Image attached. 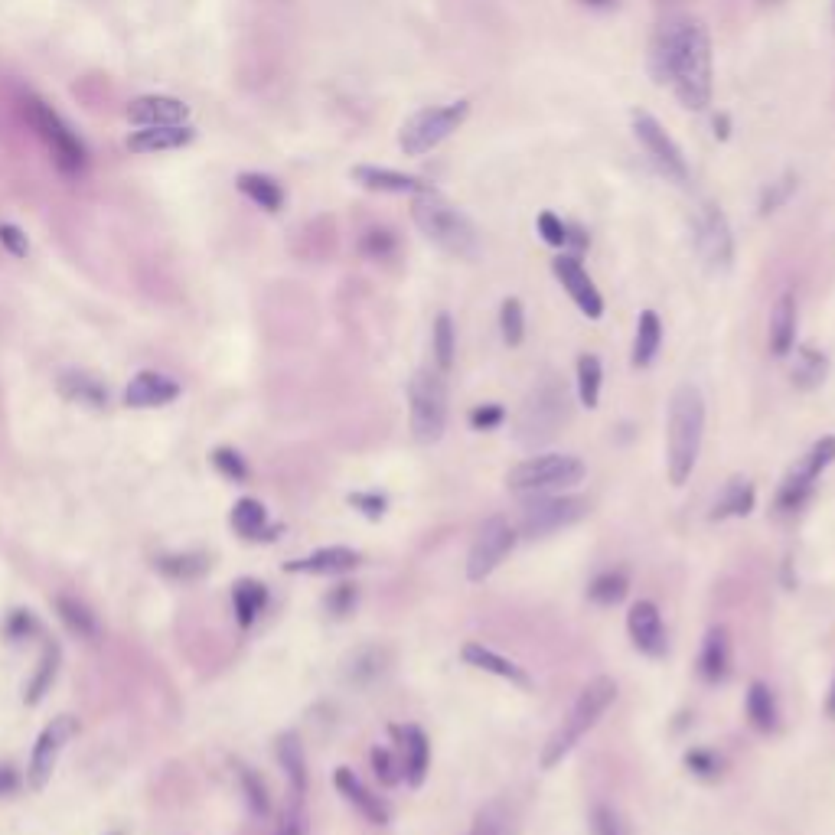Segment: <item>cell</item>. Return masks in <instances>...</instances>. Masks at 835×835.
Masks as SVG:
<instances>
[{
	"label": "cell",
	"mask_w": 835,
	"mask_h": 835,
	"mask_svg": "<svg viewBox=\"0 0 835 835\" xmlns=\"http://www.w3.org/2000/svg\"><path fill=\"white\" fill-rule=\"evenodd\" d=\"M470 115V102H451V105H438V108H421L418 115H411L405 121L402 134H398V147L408 157H421L434 151L441 141H447L460 124Z\"/></svg>",
	"instance_id": "cell-8"
},
{
	"label": "cell",
	"mask_w": 835,
	"mask_h": 835,
	"mask_svg": "<svg viewBox=\"0 0 835 835\" xmlns=\"http://www.w3.org/2000/svg\"><path fill=\"white\" fill-rule=\"evenodd\" d=\"M835 464V438H819L803 457H796V464L787 470V477H783L780 490H777V513H796V509H803L806 500L813 496L816 490V480L822 477V470Z\"/></svg>",
	"instance_id": "cell-9"
},
{
	"label": "cell",
	"mask_w": 835,
	"mask_h": 835,
	"mask_svg": "<svg viewBox=\"0 0 835 835\" xmlns=\"http://www.w3.org/2000/svg\"><path fill=\"white\" fill-rule=\"evenodd\" d=\"M790 376H793L796 389H803V392L819 389L829 376V356L822 350H816V346H800V350H796Z\"/></svg>",
	"instance_id": "cell-31"
},
{
	"label": "cell",
	"mask_w": 835,
	"mask_h": 835,
	"mask_svg": "<svg viewBox=\"0 0 835 835\" xmlns=\"http://www.w3.org/2000/svg\"><path fill=\"white\" fill-rule=\"evenodd\" d=\"M767 4H770V0H767Z\"/></svg>",
	"instance_id": "cell-60"
},
{
	"label": "cell",
	"mask_w": 835,
	"mask_h": 835,
	"mask_svg": "<svg viewBox=\"0 0 835 835\" xmlns=\"http://www.w3.org/2000/svg\"><path fill=\"white\" fill-rule=\"evenodd\" d=\"M516 529L509 526V519L503 516H490L477 529V539L470 545V555H467V581H486L493 575L496 568H500L509 552L516 548Z\"/></svg>",
	"instance_id": "cell-13"
},
{
	"label": "cell",
	"mask_w": 835,
	"mask_h": 835,
	"mask_svg": "<svg viewBox=\"0 0 835 835\" xmlns=\"http://www.w3.org/2000/svg\"><path fill=\"white\" fill-rule=\"evenodd\" d=\"M588 822H591V835H630L627 819L607 803H594Z\"/></svg>",
	"instance_id": "cell-44"
},
{
	"label": "cell",
	"mask_w": 835,
	"mask_h": 835,
	"mask_svg": "<svg viewBox=\"0 0 835 835\" xmlns=\"http://www.w3.org/2000/svg\"><path fill=\"white\" fill-rule=\"evenodd\" d=\"M588 516V503L581 496H545L535 493V500L522 506L519 529L526 539H542V535L562 532L568 526H575L578 519Z\"/></svg>",
	"instance_id": "cell-12"
},
{
	"label": "cell",
	"mask_w": 835,
	"mask_h": 835,
	"mask_svg": "<svg viewBox=\"0 0 835 835\" xmlns=\"http://www.w3.org/2000/svg\"><path fill=\"white\" fill-rule=\"evenodd\" d=\"M196 137L190 124H170V128H141L128 137V147L134 154H160V151H180Z\"/></svg>",
	"instance_id": "cell-24"
},
{
	"label": "cell",
	"mask_w": 835,
	"mask_h": 835,
	"mask_svg": "<svg viewBox=\"0 0 835 835\" xmlns=\"http://www.w3.org/2000/svg\"><path fill=\"white\" fill-rule=\"evenodd\" d=\"M692 245L695 255L702 258V265L721 274L731 268L734 261V239H731V226L725 213L715 203H702L692 216Z\"/></svg>",
	"instance_id": "cell-11"
},
{
	"label": "cell",
	"mask_w": 835,
	"mask_h": 835,
	"mask_svg": "<svg viewBox=\"0 0 835 835\" xmlns=\"http://www.w3.org/2000/svg\"><path fill=\"white\" fill-rule=\"evenodd\" d=\"M242 787H245V796H248V803H252V809L258 816H268V793H265V783H261L252 770H242Z\"/></svg>",
	"instance_id": "cell-52"
},
{
	"label": "cell",
	"mask_w": 835,
	"mask_h": 835,
	"mask_svg": "<svg viewBox=\"0 0 835 835\" xmlns=\"http://www.w3.org/2000/svg\"><path fill=\"white\" fill-rule=\"evenodd\" d=\"M633 134H637L643 151L650 154L656 170L663 173L666 180L679 183V186L689 183V164H685L679 144L663 131V124H659L650 111H633Z\"/></svg>",
	"instance_id": "cell-14"
},
{
	"label": "cell",
	"mask_w": 835,
	"mask_h": 835,
	"mask_svg": "<svg viewBox=\"0 0 835 835\" xmlns=\"http://www.w3.org/2000/svg\"><path fill=\"white\" fill-rule=\"evenodd\" d=\"M754 503H757V493H754V483L747 477H731L725 483V490L715 500L712 506V519H741V516H751L754 513Z\"/></svg>",
	"instance_id": "cell-28"
},
{
	"label": "cell",
	"mask_w": 835,
	"mask_h": 835,
	"mask_svg": "<svg viewBox=\"0 0 835 835\" xmlns=\"http://www.w3.org/2000/svg\"><path fill=\"white\" fill-rule=\"evenodd\" d=\"M333 783H336V790H340L369 822H376V826H385V822H389V806H385L379 796H372L363 787V780H359L350 767H336Z\"/></svg>",
	"instance_id": "cell-26"
},
{
	"label": "cell",
	"mask_w": 835,
	"mask_h": 835,
	"mask_svg": "<svg viewBox=\"0 0 835 835\" xmlns=\"http://www.w3.org/2000/svg\"><path fill=\"white\" fill-rule=\"evenodd\" d=\"M359 248H363V255H369V258H389L395 252V235L385 229H369L363 235V242H359Z\"/></svg>",
	"instance_id": "cell-48"
},
{
	"label": "cell",
	"mask_w": 835,
	"mask_h": 835,
	"mask_svg": "<svg viewBox=\"0 0 835 835\" xmlns=\"http://www.w3.org/2000/svg\"><path fill=\"white\" fill-rule=\"evenodd\" d=\"M56 610H59V617L62 623L76 633V637L82 640H95L98 637V620L89 607H85L82 601H76V597H66V594H59L56 597Z\"/></svg>",
	"instance_id": "cell-35"
},
{
	"label": "cell",
	"mask_w": 835,
	"mask_h": 835,
	"mask_svg": "<svg viewBox=\"0 0 835 835\" xmlns=\"http://www.w3.org/2000/svg\"><path fill=\"white\" fill-rule=\"evenodd\" d=\"M705 438V398L695 385H679L669 398L666 418V470L672 486H685L699 464Z\"/></svg>",
	"instance_id": "cell-2"
},
{
	"label": "cell",
	"mask_w": 835,
	"mask_h": 835,
	"mask_svg": "<svg viewBox=\"0 0 835 835\" xmlns=\"http://www.w3.org/2000/svg\"><path fill=\"white\" fill-rule=\"evenodd\" d=\"M157 568L170 578H199L209 568V562L203 555H164Z\"/></svg>",
	"instance_id": "cell-45"
},
{
	"label": "cell",
	"mask_w": 835,
	"mask_h": 835,
	"mask_svg": "<svg viewBox=\"0 0 835 835\" xmlns=\"http://www.w3.org/2000/svg\"><path fill=\"white\" fill-rule=\"evenodd\" d=\"M213 464H216V470L219 473H226L229 480H245L248 477V467H245V460L235 454V451H229V447H219V451L213 454Z\"/></svg>",
	"instance_id": "cell-50"
},
{
	"label": "cell",
	"mask_w": 835,
	"mask_h": 835,
	"mask_svg": "<svg viewBox=\"0 0 835 835\" xmlns=\"http://www.w3.org/2000/svg\"><path fill=\"white\" fill-rule=\"evenodd\" d=\"M793 193H796V173H783L780 180H774L770 186H764V193H760V216L777 213L780 206L790 203Z\"/></svg>",
	"instance_id": "cell-43"
},
{
	"label": "cell",
	"mask_w": 835,
	"mask_h": 835,
	"mask_svg": "<svg viewBox=\"0 0 835 835\" xmlns=\"http://www.w3.org/2000/svg\"><path fill=\"white\" fill-rule=\"evenodd\" d=\"M278 760L284 767V774H288L291 787L297 796H304L307 790V760H304V747L297 741V734H281L278 738Z\"/></svg>",
	"instance_id": "cell-33"
},
{
	"label": "cell",
	"mask_w": 835,
	"mask_h": 835,
	"mask_svg": "<svg viewBox=\"0 0 835 835\" xmlns=\"http://www.w3.org/2000/svg\"><path fill=\"white\" fill-rule=\"evenodd\" d=\"M584 4H588V7H610L614 0H584Z\"/></svg>",
	"instance_id": "cell-59"
},
{
	"label": "cell",
	"mask_w": 835,
	"mask_h": 835,
	"mask_svg": "<svg viewBox=\"0 0 835 835\" xmlns=\"http://www.w3.org/2000/svg\"><path fill=\"white\" fill-rule=\"evenodd\" d=\"M614 702H617V682L610 676H597V679H591L588 685H584V689L578 692L575 705H571L568 718H562V725L548 734V741L542 747V757H539L542 770H552V767L562 764V760L578 747V741L584 738V734H588L597 721L604 718V712Z\"/></svg>",
	"instance_id": "cell-4"
},
{
	"label": "cell",
	"mask_w": 835,
	"mask_h": 835,
	"mask_svg": "<svg viewBox=\"0 0 835 835\" xmlns=\"http://www.w3.org/2000/svg\"><path fill=\"white\" fill-rule=\"evenodd\" d=\"M53 676H56V650H49V653L43 656V663H40V676H36V679L30 682V689H27V702H30V705L43 699L46 685H49V679H53Z\"/></svg>",
	"instance_id": "cell-51"
},
{
	"label": "cell",
	"mask_w": 835,
	"mask_h": 835,
	"mask_svg": "<svg viewBox=\"0 0 835 835\" xmlns=\"http://www.w3.org/2000/svg\"><path fill=\"white\" fill-rule=\"evenodd\" d=\"M180 395V385L160 376V372H141V376H134L128 392H124V402L131 408H157V405H167L173 398Z\"/></svg>",
	"instance_id": "cell-23"
},
{
	"label": "cell",
	"mask_w": 835,
	"mask_h": 835,
	"mask_svg": "<svg viewBox=\"0 0 835 835\" xmlns=\"http://www.w3.org/2000/svg\"><path fill=\"white\" fill-rule=\"evenodd\" d=\"M770 353L777 359L790 356L796 346V297L780 294L774 310H770V330H767Z\"/></svg>",
	"instance_id": "cell-25"
},
{
	"label": "cell",
	"mask_w": 835,
	"mask_h": 835,
	"mask_svg": "<svg viewBox=\"0 0 835 835\" xmlns=\"http://www.w3.org/2000/svg\"><path fill=\"white\" fill-rule=\"evenodd\" d=\"M411 219H415L418 232L431 245H438L441 252L464 261H473L480 255V235L473 229V222L454 203H447L434 186H421L415 193V199H411Z\"/></svg>",
	"instance_id": "cell-3"
},
{
	"label": "cell",
	"mask_w": 835,
	"mask_h": 835,
	"mask_svg": "<svg viewBox=\"0 0 835 835\" xmlns=\"http://www.w3.org/2000/svg\"><path fill=\"white\" fill-rule=\"evenodd\" d=\"M584 460L575 454H535L519 460V464L506 473V486L513 493L535 496V493H552V490H568L584 480Z\"/></svg>",
	"instance_id": "cell-5"
},
{
	"label": "cell",
	"mask_w": 835,
	"mask_h": 835,
	"mask_svg": "<svg viewBox=\"0 0 835 835\" xmlns=\"http://www.w3.org/2000/svg\"><path fill=\"white\" fill-rule=\"evenodd\" d=\"M431 353H434V366H438V372L447 376L451 366H454V353H457V330H454L451 314H438V320H434Z\"/></svg>",
	"instance_id": "cell-36"
},
{
	"label": "cell",
	"mask_w": 835,
	"mask_h": 835,
	"mask_svg": "<svg viewBox=\"0 0 835 835\" xmlns=\"http://www.w3.org/2000/svg\"><path fill=\"white\" fill-rule=\"evenodd\" d=\"M539 232H542V239L548 245H555V248L568 245V226L555 213H542L539 216Z\"/></svg>",
	"instance_id": "cell-54"
},
{
	"label": "cell",
	"mask_w": 835,
	"mask_h": 835,
	"mask_svg": "<svg viewBox=\"0 0 835 835\" xmlns=\"http://www.w3.org/2000/svg\"><path fill=\"white\" fill-rule=\"evenodd\" d=\"M359 565V552L346 545H330L320 548V552L297 558V562H288L284 571H294V575H346Z\"/></svg>",
	"instance_id": "cell-20"
},
{
	"label": "cell",
	"mask_w": 835,
	"mask_h": 835,
	"mask_svg": "<svg viewBox=\"0 0 835 835\" xmlns=\"http://www.w3.org/2000/svg\"><path fill=\"white\" fill-rule=\"evenodd\" d=\"M23 118L30 121V128L36 131V137L46 144L53 164L66 173V177H82L89 157H85V147H82L79 137L72 134L69 124L62 121L53 108L36 102V98H27V102H23Z\"/></svg>",
	"instance_id": "cell-7"
},
{
	"label": "cell",
	"mask_w": 835,
	"mask_h": 835,
	"mask_svg": "<svg viewBox=\"0 0 835 835\" xmlns=\"http://www.w3.org/2000/svg\"><path fill=\"white\" fill-rule=\"evenodd\" d=\"M235 186L252 199L255 206H261L265 213H278V209L284 206V190H281V183L278 180H271L265 177V173H242L239 180H235Z\"/></svg>",
	"instance_id": "cell-32"
},
{
	"label": "cell",
	"mask_w": 835,
	"mask_h": 835,
	"mask_svg": "<svg viewBox=\"0 0 835 835\" xmlns=\"http://www.w3.org/2000/svg\"><path fill=\"white\" fill-rule=\"evenodd\" d=\"M650 76L656 85H672L689 111L712 105V40L702 23L676 20L656 33L650 46Z\"/></svg>",
	"instance_id": "cell-1"
},
{
	"label": "cell",
	"mask_w": 835,
	"mask_h": 835,
	"mask_svg": "<svg viewBox=\"0 0 835 835\" xmlns=\"http://www.w3.org/2000/svg\"><path fill=\"white\" fill-rule=\"evenodd\" d=\"M59 385H62V392H66L69 398H76V402H82V405L102 408L108 402V392L89 376H76V372H69V376L59 379Z\"/></svg>",
	"instance_id": "cell-42"
},
{
	"label": "cell",
	"mask_w": 835,
	"mask_h": 835,
	"mask_svg": "<svg viewBox=\"0 0 835 835\" xmlns=\"http://www.w3.org/2000/svg\"><path fill=\"white\" fill-rule=\"evenodd\" d=\"M630 591V578H627V571L623 568H607L601 571L591 584H588V597L594 604H601V607H614L620 604L623 597H627Z\"/></svg>",
	"instance_id": "cell-34"
},
{
	"label": "cell",
	"mask_w": 835,
	"mask_h": 835,
	"mask_svg": "<svg viewBox=\"0 0 835 835\" xmlns=\"http://www.w3.org/2000/svg\"><path fill=\"white\" fill-rule=\"evenodd\" d=\"M385 650H379V646H366V650H359L350 656V666H346V676H350L356 685H369L372 679H379L382 676V669H385Z\"/></svg>",
	"instance_id": "cell-40"
},
{
	"label": "cell",
	"mask_w": 835,
	"mask_h": 835,
	"mask_svg": "<svg viewBox=\"0 0 835 835\" xmlns=\"http://www.w3.org/2000/svg\"><path fill=\"white\" fill-rule=\"evenodd\" d=\"M0 245L7 248L10 255L14 258H23L30 252V242H27V235H23L17 226H10V222H4V226H0Z\"/></svg>",
	"instance_id": "cell-56"
},
{
	"label": "cell",
	"mask_w": 835,
	"mask_h": 835,
	"mask_svg": "<svg viewBox=\"0 0 835 835\" xmlns=\"http://www.w3.org/2000/svg\"><path fill=\"white\" fill-rule=\"evenodd\" d=\"M265 522H268V513L258 500H239L232 506V526L239 535H245V539H261V535H265Z\"/></svg>",
	"instance_id": "cell-39"
},
{
	"label": "cell",
	"mask_w": 835,
	"mask_h": 835,
	"mask_svg": "<svg viewBox=\"0 0 835 835\" xmlns=\"http://www.w3.org/2000/svg\"><path fill=\"white\" fill-rule=\"evenodd\" d=\"M744 712H747V721L754 725V731H760V734H774L780 728L777 695H774V689H770L767 682H751V685H747Z\"/></svg>",
	"instance_id": "cell-27"
},
{
	"label": "cell",
	"mask_w": 835,
	"mask_h": 835,
	"mask_svg": "<svg viewBox=\"0 0 835 835\" xmlns=\"http://www.w3.org/2000/svg\"><path fill=\"white\" fill-rule=\"evenodd\" d=\"M186 115L190 108L170 95H144L128 105V121L137 128H170V124H183Z\"/></svg>",
	"instance_id": "cell-19"
},
{
	"label": "cell",
	"mask_w": 835,
	"mask_h": 835,
	"mask_svg": "<svg viewBox=\"0 0 835 835\" xmlns=\"http://www.w3.org/2000/svg\"><path fill=\"white\" fill-rule=\"evenodd\" d=\"M699 676L708 685H718L731 676V643L725 627H712L705 633L702 653H699Z\"/></svg>",
	"instance_id": "cell-22"
},
{
	"label": "cell",
	"mask_w": 835,
	"mask_h": 835,
	"mask_svg": "<svg viewBox=\"0 0 835 835\" xmlns=\"http://www.w3.org/2000/svg\"><path fill=\"white\" fill-rule=\"evenodd\" d=\"M232 601H235V614H239L242 627H252L261 610H265L268 591H265V584H258V581H239L232 591Z\"/></svg>",
	"instance_id": "cell-38"
},
{
	"label": "cell",
	"mask_w": 835,
	"mask_h": 835,
	"mask_svg": "<svg viewBox=\"0 0 835 835\" xmlns=\"http://www.w3.org/2000/svg\"><path fill=\"white\" fill-rule=\"evenodd\" d=\"M372 770H376L382 787H395V783L402 780V764H398L392 751H385V747H372Z\"/></svg>",
	"instance_id": "cell-47"
},
{
	"label": "cell",
	"mask_w": 835,
	"mask_h": 835,
	"mask_svg": "<svg viewBox=\"0 0 835 835\" xmlns=\"http://www.w3.org/2000/svg\"><path fill=\"white\" fill-rule=\"evenodd\" d=\"M503 418H506L503 405L486 402V405H477V408L470 411V428L473 431H493V428L503 425Z\"/></svg>",
	"instance_id": "cell-49"
},
{
	"label": "cell",
	"mask_w": 835,
	"mask_h": 835,
	"mask_svg": "<svg viewBox=\"0 0 835 835\" xmlns=\"http://www.w3.org/2000/svg\"><path fill=\"white\" fill-rule=\"evenodd\" d=\"M307 832V826H304V813L301 809H294V813L288 816V822H284L281 826V832L278 835H304Z\"/></svg>",
	"instance_id": "cell-57"
},
{
	"label": "cell",
	"mask_w": 835,
	"mask_h": 835,
	"mask_svg": "<svg viewBox=\"0 0 835 835\" xmlns=\"http://www.w3.org/2000/svg\"><path fill=\"white\" fill-rule=\"evenodd\" d=\"M327 607H330V614H336V617L350 614V610L356 607V584H340L336 591H330Z\"/></svg>",
	"instance_id": "cell-55"
},
{
	"label": "cell",
	"mask_w": 835,
	"mask_h": 835,
	"mask_svg": "<svg viewBox=\"0 0 835 835\" xmlns=\"http://www.w3.org/2000/svg\"><path fill=\"white\" fill-rule=\"evenodd\" d=\"M353 180L359 186H366V190H379V193H411L415 196L421 186L418 177H408V173H398L389 167H353Z\"/></svg>",
	"instance_id": "cell-29"
},
{
	"label": "cell",
	"mask_w": 835,
	"mask_h": 835,
	"mask_svg": "<svg viewBox=\"0 0 835 835\" xmlns=\"http://www.w3.org/2000/svg\"><path fill=\"white\" fill-rule=\"evenodd\" d=\"M500 333L506 346H519L526 340V310H522L519 297H506L500 307Z\"/></svg>",
	"instance_id": "cell-41"
},
{
	"label": "cell",
	"mask_w": 835,
	"mask_h": 835,
	"mask_svg": "<svg viewBox=\"0 0 835 835\" xmlns=\"http://www.w3.org/2000/svg\"><path fill=\"white\" fill-rule=\"evenodd\" d=\"M460 659H464V663L473 666V669L493 672V676H500V679H506V682L519 685V689H529V685H532V679H529L526 669H522L519 663H513V659L500 656L496 650H490V646H483V643H464V650H460Z\"/></svg>",
	"instance_id": "cell-21"
},
{
	"label": "cell",
	"mask_w": 835,
	"mask_h": 835,
	"mask_svg": "<svg viewBox=\"0 0 835 835\" xmlns=\"http://www.w3.org/2000/svg\"><path fill=\"white\" fill-rule=\"evenodd\" d=\"M552 271H555V278L562 281V288L568 291V297L575 301V307L581 310V314L588 317V320H601L604 297H601V291L594 288L591 274L584 271L578 255H558L552 261Z\"/></svg>",
	"instance_id": "cell-16"
},
{
	"label": "cell",
	"mask_w": 835,
	"mask_h": 835,
	"mask_svg": "<svg viewBox=\"0 0 835 835\" xmlns=\"http://www.w3.org/2000/svg\"><path fill=\"white\" fill-rule=\"evenodd\" d=\"M826 715L835 718V679H832V689H829V695H826Z\"/></svg>",
	"instance_id": "cell-58"
},
{
	"label": "cell",
	"mask_w": 835,
	"mask_h": 835,
	"mask_svg": "<svg viewBox=\"0 0 835 835\" xmlns=\"http://www.w3.org/2000/svg\"><path fill=\"white\" fill-rule=\"evenodd\" d=\"M350 506H356L369 519H382L385 509H389V500L382 493H350Z\"/></svg>",
	"instance_id": "cell-53"
},
{
	"label": "cell",
	"mask_w": 835,
	"mask_h": 835,
	"mask_svg": "<svg viewBox=\"0 0 835 835\" xmlns=\"http://www.w3.org/2000/svg\"><path fill=\"white\" fill-rule=\"evenodd\" d=\"M76 731H79V721L72 715H59V718H53V725L43 728L40 741H36V747H33L30 770H27L33 790L46 787V780L53 777V770H56V760L62 754V747L76 738Z\"/></svg>",
	"instance_id": "cell-15"
},
{
	"label": "cell",
	"mask_w": 835,
	"mask_h": 835,
	"mask_svg": "<svg viewBox=\"0 0 835 835\" xmlns=\"http://www.w3.org/2000/svg\"><path fill=\"white\" fill-rule=\"evenodd\" d=\"M659 346H663V323H659L656 310H643L637 320V336H633V369L653 366Z\"/></svg>",
	"instance_id": "cell-30"
},
{
	"label": "cell",
	"mask_w": 835,
	"mask_h": 835,
	"mask_svg": "<svg viewBox=\"0 0 835 835\" xmlns=\"http://www.w3.org/2000/svg\"><path fill=\"white\" fill-rule=\"evenodd\" d=\"M392 738H398V747H402V777L408 787H421L428 780V767H431V741L425 728L418 725H392Z\"/></svg>",
	"instance_id": "cell-18"
},
{
	"label": "cell",
	"mask_w": 835,
	"mask_h": 835,
	"mask_svg": "<svg viewBox=\"0 0 835 835\" xmlns=\"http://www.w3.org/2000/svg\"><path fill=\"white\" fill-rule=\"evenodd\" d=\"M682 760H685V767H689V774L702 777V780H712L721 774V760L708 751V747H689Z\"/></svg>",
	"instance_id": "cell-46"
},
{
	"label": "cell",
	"mask_w": 835,
	"mask_h": 835,
	"mask_svg": "<svg viewBox=\"0 0 835 835\" xmlns=\"http://www.w3.org/2000/svg\"><path fill=\"white\" fill-rule=\"evenodd\" d=\"M411 434L421 444H438L447 431V382L438 369H418L408 379Z\"/></svg>",
	"instance_id": "cell-6"
},
{
	"label": "cell",
	"mask_w": 835,
	"mask_h": 835,
	"mask_svg": "<svg viewBox=\"0 0 835 835\" xmlns=\"http://www.w3.org/2000/svg\"><path fill=\"white\" fill-rule=\"evenodd\" d=\"M601 385H604V366L594 353L578 356V398L584 408H597L601 402Z\"/></svg>",
	"instance_id": "cell-37"
},
{
	"label": "cell",
	"mask_w": 835,
	"mask_h": 835,
	"mask_svg": "<svg viewBox=\"0 0 835 835\" xmlns=\"http://www.w3.org/2000/svg\"><path fill=\"white\" fill-rule=\"evenodd\" d=\"M568 418V392L558 379H545L539 389H532L526 398L519 418V441L522 444H542L558 431V425Z\"/></svg>",
	"instance_id": "cell-10"
},
{
	"label": "cell",
	"mask_w": 835,
	"mask_h": 835,
	"mask_svg": "<svg viewBox=\"0 0 835 835\" xmlns=\"http://www.w3.org/2000/svg\"><path fill=\"white\" fill-rule=\"evenodd\" d=\"M627 633L633 646L650 656V659H663L669 650V640H666V627H663V614H659V607L653 601H637L630 607L627 614Z\"/></svg>",
	"instance_id": "cell-17"
}]
</instances>
